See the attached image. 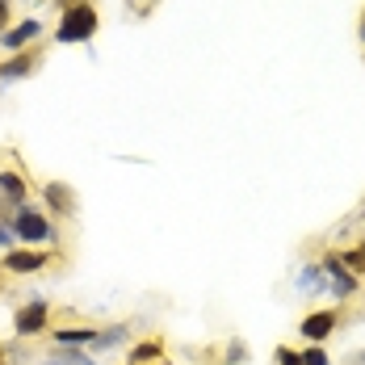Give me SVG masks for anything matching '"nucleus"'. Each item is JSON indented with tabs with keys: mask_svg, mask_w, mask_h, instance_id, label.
<instances>
[{
	"mask_svg": "<svg viewBox=\"0 0 365 365\" xmlns=\"http://www.w3.org/2000/svg\"><path fill=\"white\" fill-rule=\"evenodd\" d=\"M97 26H101V17H97V9L84 0V4H72V9H63L59 13V26H55V42L59 46H72V42H88V38L97 34Z\"/></svg>",
	"mask_w": 365,
	"mask_h": 365,
	"instance_id": "f257e3e1",
	"label": "nucleus"
},
{
	"mask_svg": "<svg viewBox=\"0 0 365 365\" xmlns=\"http://www.w3.org/2000/svg\"><path fill=\"white\" fill-rule=\"evenodd\" d=\"M38 38H42V21L38 17H26V21H17V26H9L4 34H0V46L4 51H26V46H34Z\"/></svg>",
	"mask_w": 365,
	"mask_h": 365,
	"instance_id": "39448f33",
	"label": "nucleus"
},
{
	"mask_svg": "<svg viewBox=\"0 0 365 365\" xmlns=\"http://www.w3.org/2000/svg\"><path fill=\"white\" fill-rule=\"evenodd\" d=\"M319 269H324V277H328V290H336V298H349V294L357 290V273H353L340 256H324Z\"/></svg>",
	"mask_w": 365,
	"mask_h": 365,
	"instance_id": "7ed1b4c3",
	"label": "nucleus"
},
{
	"mask_svg": "<svg viewBox=\"0 0 365 365\" xmlns=\"http://www.w3.org/2000/svg\"><path fill=\"white\" fill-rule=\"evenodd\" d=\"M298 357H302V365H331L328 353H324L319 344H311V349H307V353H298Z\"/></svg>",
	"mask_w": 365,
	"mask_h": 365,
	"instance_id": "dca6fc26",
	"label": "nucleus"
},
{
	"mask_svg": "<svg viewBox=\"0 0 365 365\" xmlns=\"http://www.w3.org/2000/svg\"><path fill=\"white\" fill-rule=\"evenodd\" d=\"M361 38H365V26H361Z\"/></svg>",
	"mask_w": 365,
	"mask_h": 365,
	"instance_id": "5701e85b",
	"label": "nucleus"
},
{
	"mask_svg": "<svg viewBox=\"0 0 365 365\" xmlns=\"http://www.w3.org/2000/svg\"><path fill=\"white\" fill-rule=\"evenodd\" d=\"M9 30V0H0V34Z\"/></svg>",
	"mask_w": 365,
	"mask_h": 365,
	"instance_id": "6ab92c4d",
	"label": "nucleus"
},
{
	"mask_svg": "<svg viewBox=\"0 0 365 365\" xmlns=\"http://www.w3.org/2000/svg\"><path fill=\"white\" fill-rule=\"evenodd\" d=\"M13 331H17L21 340H30V336H38V331H46V298H30V302L17 311Z\"/></svg>",
	"mask_w": 365,
	"mask_h": 365,
	"instance_id": "20e7f679",
	"label": "nucleus"
},
{
	"mask_svg": "<svg viewBox=\"0 0 365 365\" xmlns=\"http://www.w3.org/2000/svg\"><path fill=\"white\" fill-rule=\"evenodd\" d=\"M51 336H55L59 349H80V344L97 340V328H59V331H51Z\"/></svg>",
	"mask_w": 365,
	"mask_h": 365,
	"instance_id": "1a4fd4ad",
	"label": "nucleus"
},
{
	"mask_svg": "<svg viewBox=\"0 0 365 365\" xmlns=\"http://www.w3.org/2000/svg\"><path fill=\"white\" fill-rule=\"evenodd\" d=\"M59 4H63V9H72V4H84V0H59Z\"/></svg>",
	"mask_w": 365,
	"mask_h": 365,
	"instance_id": "aec40b11",
	"label": "nucleus"
},
{
	"mask_svg": "<svg viewBox=\"0 0 365 365\" xmlns=\"http://www.w3.org/2000/svg\"><path fill=\"white\" fill-rule=\"evenodd\" d=\"M0 193H4L13 206H26V197H30V189H26V181H21L17 173H0Z\"/></svg>",
	"mask_w": 365,
	"mask_h": 365,
	"instance_id": "9d476101",
	"label": "nucleus"
},
{
	"mask_svg": "<svg viewBox=\"0 0 365 365\" xmlns=\"http://www.w3.org/2000/svg\"><path fill=\"white\" fill-rule=\"evenodd\" d=\"M34 68H38L34 51H17L13 59H4V63H0V80H21V76H30Z\"/></svg>",
	"mask_w": 365,
	"mask_h": 365,
	"instance_id": "6e6552de",
	"label": "nucleus"
},
{
	"mask_svg": "<svg viewBox=\"0 0 365 365\" xmlns=\"http://www.w3.org/2000/svg\"><path fill=\"white\" fill-rule=\"evenodd\" d=\"M319 264H307L302 273H298V290H328V282H319Z\"/></svg>",
	"mask_w": 365,
	"mask_h": 365,
	"instance_id": "4468645a",
	"label": "nucleus"
},
{
	"mask_svg": "<svg viewBox=\"0 0 365 365\" xmlns=\"http://www.w3.org/2000/svg\"><path fill=\"white\" fill-rule=\"evenodd\" d=\"M160 365H173V361H168V357H164V361H160Z\"/></svg>",
	"mask_w": 365,
	"mask_h": 365,
	"instance_id": "4be33fe9",
	"label": "nucleus"
},
{
	"mask_svg": "<svg viewBox=\"0 0 365 365\" xmlns=\"http://www.w3.org/2000/svg\"><path fill=\"white\" fill-rule=\"evenodd\" d=\"M0 365H4V357H0Z\"/></svg>",
	"mask_w": 365,
	"mask_h": 365,
	"instance_id": "b1692460",
	"label": "nucleus"
},
{
	"mask_svg": "<svg viewBox=\"0 0 365 365\" xmlns=\"http://www.w3.org/2000/svg\"><path fill=\"white\" fill-rule=\"evenodd\" d=\"M340 260H344L353 273H365V244H361V248H353V252H344Z\"/></svg>",
	"mask_w": 365,
	"mask_h": 365,
	"instance_id": "2eb2a0df",
	"label": "nucleus"
},
{
	"mask_svg": "<svg viewBox=\"0 0 365 365\" xmlns=\"http://www.w3.org/2000/svg\"><path fill=\"white\" fill-rule=\"evenodd\" d=\"M13 244H17V231H13L9 222H0V248H4V252H13Z\"/></svg>",
	"mask_w": 365,
	"mask_h": 365,
	"instance_id": "f3484780",
	"label": "nucleus"
},
{
	"mask_svg": "<svg viewBox=\"0 0 365 365\" xmlns=\"http://www.w3.org/2000/svg\"><path fill=\"white\" fill-rule=\"evenodd\" d=\"M143 361H164V349L155 340H143L139 349H130V365H143Z\"/></svg>",
	"mask_w": 365,
	"mask_h": 365,
	"instance_id": "f8f14e48",
	"label": "nucleus"
},
{
	"mask_svg": "<svg viewBox=\"0 0 365 365\" xmlns=\"http://www.w3.org/2000/svg\"><path fill=\"white\" fill-rule=\"evenodd\" d=\"M273 357H277V365H302V357H298L294 349H277Z\"/></svg>",
	"mask_w": 365,
	"mask_h": 365,
	"instance_id": "a211bd4d",
	"label": "nucleus"
},
{
	"mask_svg": "<svg viewBox=\"0 0 365 365\" xmlns=\"http://www.w3.org/2000/svg\"><path fill=\"white\" fill-rule=\"evenodd\" d=\"M38 365H72V361H63V357H59V361H38Z\"/></svg>",
	"mask_w": 365,
	"mask_h": 365,
	"instance_id": "412c9836",
	"label": "nucleus"
},
{
	"mask_svg": "<svg viewBox=\"0 0 365 365\" xmlns=\"http://www.w3.org/2000/svg\"><path fill=\"white\" fill-rule=\"evenodd\" d=\"M46 260H51V256L38 252V248H13V252H4L0 269H4V273H38V269H46Z\"/></svg>",
	"mask_w": 365,
	"mask_h": 365,
	"instance_id": "423d86ee",
	"label": "nucleus"
},
{
	"mask_svg": "<svg viewBox=\"0 0 365 365\" xmlns=\"http://www.w3.org/2000/svg\"><path fill=\"white\" fill-rule=\"evenodd\" d=\"M336 324H340V315H336V311H311V315L298 324V331H302L311 344H324L331 331H336Z\"/></svg>",
	"mask_w": 365,
	"mask_h": 365,
	"instance_id": "0eeeda50",
	"label": "nucleus"
},
{
	"mask_svg": "<svg viewBox=\"0 0 365 365\" xmlns=\"http://www.w3.org/2000/svg\"><path fill=\"white\" fill-rule=\"evenodd\" d=\"M42 193H46V206H51V210H63V215L72 210V189H68V185L51 181L46 189H42Z\"/></svg>",
	"mask_w": 365,
	"mask_h": 365,
	"instance_id": "9b49d317",
	"label": "nucleus"
},
{
	"mask_svg": "<svg viewBox=\"0 0 365 365\" xmlns=\"http://www.w3.org/2000/svg\"><path fill=\"white\" fill-rule=\"evenodd\" d=\"M13 231H17V240L26 244V248H38V244H46L55 231H51V222L46 215H38L30 206H17V215H13Z\"/></svg>",
	"mask_w": 365,
	"mask_h": 365,
	"instance_id": "f03ea898",
	"label": "nucleus"
},
{
	"mask_svg": "<svg viewBox=\"0 0 365 365\" xmlns=\"http://www.w3.org/2000/svg\"><path fill=\"white\" fill-rule=\"evenodd\" d=\"M126 331H130V328H122V324H118V328H106V331H97V340H93V349H97V353H106V349H113V344H122V340H126Z\"/></svg>",
	"mask_w": 365,
	"mask_h": 365,
	"instance_id": "ddd939ff",
	"label": "nucleus"
}]
</instances>
